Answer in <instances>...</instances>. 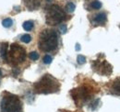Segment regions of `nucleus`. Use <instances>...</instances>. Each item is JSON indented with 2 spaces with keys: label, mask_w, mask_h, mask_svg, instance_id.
I'll use <instances>...</instances> for the list:
<instances>
[{
  "label": "nucleus",
  "mask_w": 120,
  "mask_h": 112,
  "mask_svg": "<svg viewBox=\"0 0 120 112\" xmlns=\"http://www.w3.org/2000/svg\"><path fill=\"white\" fill-rule=\"evenodd\" d=\"M34 92L37 94H52L58 92L60 89V83L51 74H46L33 84Z\"/></svg>",
  "instance_id": "nucleus-1"
},
{
  "label": "nucleus",
  "mask_w": 120,
  "mask_h": 112,
  "mask_svg": "<svg viewBox=\"0 0 120 112\" xmlns=\"http://www.w3.org/2000/svg\"><path fill=\"white\" fill-rule=\"evenodd\" d=\"M43 61H44V63H45V64H49V63H52L53 58L50 55H45V57H44V59H43Z\"/></svg>",
  "instance_id": "nucleus-19"
},
{
  "label": "nucleus",
  "mask_w": 120,
  "mask_h": 112,
  "mask_svg": "<svg viewBox=\"0 0 120 112\" xmlns=\"http://www.w3.org/2000/svg\"><path fill=\"white\" fill-rule=\"evenodd\" d=\"M45 18H46V23L48 25L54 26L62 23L67 18V15L59 6L51 5L46 7Z\"/></svg>",
  "instance_id": "nucleus-4"
},
{
  "label": "nucleus",
  "mask_w": 120,
  "mask_h": 112,
  "mask_svg": "<svg viewBox=\"0 0 120 112\" xmlns=\"http://www.w3.org/2000/svg\"><path fill=\"white\" fill-rule=\"evenodd\" d=\"M20 41L22 42H24V43H29L31 41V37H30V35H29V34H24V35L21 36Z\"/></svg>",
  "instance_id": "nucleus-16"
},
{
  "label": "nucleus",
  "mask_w": 120,
  "mask_h": 112,
  "mask_svg": "<svg viewBox=\"0 0 120 112\" xmlns=\"http://www.w3.org/2000/svg\"><path fill=\"white\" fill-rule=\"evenodd\" d=\"M0 111L1 112H21L22 103L19 98L16 95L5 92L2 95L0 101Z\"/></svg>",
  "instance_id": "nucleus-3"
},
{
  "label": "nucleus",
  "mask_w": 120,
  "mask_h": 112,
  "mask_svg": "<svg viewBox=\"0 0 120 112\" xmlns=\"http://www.w3.org/2000/svg\"><path fill=\"white\" fill-rule=\"evenodd\" d=\"M24 4L30 10H33L39 7L40 0H24Z\"/></svg>",
  "instance_id": "nucleus-9"
},
{
  "label": "nucleus",
  "mask_w": 120,
  "mask_h": 112,
  "mask_svg": "<svg viewBox=\"0 0 120 112\" xmlns=\"http://www.w3.org/2000/svg\"><path fill=\"white\" fill-rule=\"evenodd\" d=\"M47 1H52V0H47Z\"/></svg>",
  "instance_id": "nucleus-23"
},
{
  "label": "nucleus",
  "mask_w": 120,
  "mask_h": 112,
  "mask_svg": "<svg viewBox=\"0 0 120 112\" xmlns=\"http://www.w3.org/2000/svg\"><path fill=\"white\" fill-rule=\"evenodd\" d=\"M90 7H91V8H93V9H100V8L102 7V3H101L99 0H94L93 2H91Z\"/></svg>",
  "instance_id": "nucleus-13"
},
{
  "label": "nucleus",
  "mask_w": 120,
  "mask_h": 112,
  "mask_svg": "<svg viewBox=\"0 0 120 112\" xmlns=\"http://www.w3.org/2000/svg\"><path fill=\"white\" fill-rule=\"evenodd\" d=\"M26 59V51L23 47L19 45L18 43H13L10 45V49L8 52L7 61H9V63L13 65H17L19 63H21Z\"/></svg>",
  "instance_id": "nucleus-5"
},
{
  "label": "nucleus",
  "mask_w": 120,
  "mask_h": 112,
  "mask_svg": "<svg viewBox=\"0 0 120 112\" xmlns=\"http://www.w3.org/2000/svg\"><path fill=\"white\" fill-rule=\"evenodd\" d=\"M13 24V21L11 18H5L3 21H2V25L5 27V28H9L11 27Z\"/></svg>",
  "instance_id": "nucleus-14"
},
{
  "label": "nucleus",
  "mask_w": 120,
  "mask_h": 112,
  "mask_svg": "<svg viewBox=\"0 0 120 112\" xmlns=\"http://www.w3.org/2000/svg\"><path fill=\"white\" fill-rule=\"evenodd\" d=\"M80 50V45L79 44H76V51H79Z\"/></svg>",
  "instance_id": "nucleus-21"
},
{
  "label": "nucleus",
  "mask_w": 120,
  "mask_h": 112,
  "mask_svg": "<svg viewBox=\"0 0 120 112\" xmlns=\"http://www.w3.org/2000/svg\"><path fill=\"white\" fill-rule=\"evenodd\" d=\"M39 49L49 52L55 51L58 46V34L55 29H44L39 35Z\"/></svg>",
  "instance_id": "nucleus-2"
},
{
  "label": "nucleus",
  "mask_w": 120,
  "mask_h": 112,
  "mask_svg": "<svg viewBox=\"0 0 120 112\" xmlns=\"http://www.w3.org/2000/svg\"><path fill=\"white\" fill-rule=\"evenodd\" d=\"M76 8V6L74 3H72V2H68V4H67V6H66V9H67V11L68 12H73L74 10H75Z\"/></svg>",
  "instance_id": "nucleus-15"
},
{
  "label": "nucleus",
  "mask_w": 120,
  "mask_h": 112,
  "mask_svg": "<svg viewBox=\"0 0 120 112\" xmlns=\"http://www.w3.org/2000/svg\"><path fill=\"white\" fill-rule=\"evenodd\" d=\"M2 75V72H1V70H0V76Z\"/></svg>",
  "instance_id": "nucleus-22"
},
{
  "label": "nucleus",
  "mask_w": 120,
  "mask_h": 112,
  "mask_svg": "<svg viewBox=\"0 0 120 112\" xmlns=\"http://www.w3.org/2000/svg\"><path fill=\"white\" fill-rule=\"evenodd\" d=\"M33 26H34V24H33V22H32V21H30V20L25 21V22L23 23V25H22L23 28H24L25 30H27V31L31 30V29L33 28Z\"/></svg>",
  "instance_id": "nucleus-12"
},
{
  "label": "nucleus",
  "mask_w": 120,
  "mask_h": 112,
  "mask_svg": "<svg viewBox=\"0 0 120 112\" xmlns=\"http://www.w3.org/2000/svg\"><path fill=\"white\" fill-rule=\"evenodd\" d=\"M8 42H3L1 43L0 45V54H1V57L7 61V56H8Z\"/></svg>",
  "instance_id": "nucleus-10"
},
{
  "label": "nucleus",
  "mask_w": 120,
  "mask_h": 112,
  "mask_svg": "<svg viewBox=\"0 0 120 112\" xmlns=\"http://www.w3.org/2000/svg\"><path fill=\"white\" fill-rule=\"evenodd\" d=\"M91 67H92V70L100 75L108 76L113 72L112 65L106 60H102V59L94 60L91 63Z\"/></svg>",
  "instance_id": "nucleus-6"
},
{
  "label": "nucleus",
  "mask_w": 120,
  "mask_h": 112,
  "mask_svg": "<svg viewBox=\"0 0 120 112\" xmlns=\"http://www.w3.org/2000/svg\"><path fill=\"white\" fill-rule=\"evenodd\" d=\"M71 96L77 106H82L87 102V100L90 99V91L87 87L81 86V87L73 89L71 91Z\"/></svg>",
  "instance_id": "nucleus-7"
},
{
  "label": "nucleus",
  "mask_w": 120,
  "mask_h": 112,
  "mask_svg": "<svg viewBox=\"0 0 120 112\" xmlns=\"http://www.w3.org/2000/svg\"><path fill=\"white\" fill-rule=\"evenodd\" d=\"M112 89L114 90L115 93L120 95V77L116 78L114 83H113V85H112Z\"/></svg>",
  "instance_id": "nucleus-11"
},
{
  "label": "nucleus",
  "mask_w": 120,
  "mask_h": 112,
  "mask_svg": "<svg viewBox=\"0 0 120 112\" xmlns=\"http://www.w3.org/2000/svg\"><path fill=\"white\" fill-rule=\"evenodd\" d=\"M106 21H107V16L105 13H99L93 16L92 18L93 25H105Z\"/></svg>",
  "instance_id": "nucleus-8"
},
{
  "label": "nucleus",
  "mask_w": 120,
  "mask_h": 112,
  "mask_svg": "<svg viewBox=\"0 0 120 112\" xmlns=\"http://www.w3.org/2000/svg\"><path fill=\"white\" fill-rule=\"evenodd\" d=\"M77 61H78V63L79 64H83L86 62V58H85V56L83 55H78Z\"/></svg>",
  "instance_id": "nucleus-18"
},
{
  "label": "nucleus",
  "mask_w": 120,
  "mask_h": 112,
  "mask_svg": "<svg viewBox=\"0 0 120 112\" xmlns=\"http://www.w3.org/2000/svg\"><path fill=\"white\" fill-rule=\"evenodd\" d=\"M29 57H30V59H31L32 61H36V60L39 59V54L36 52H30V54H29Z\"/></svg>",
  "instance_id": "nucleus-17"
},
{
  "label": "nucleus",
  "mask_w": 120,
  "mask_h": 112,
  "mask_svg": "<svg viewBox=\"0 0 120 112\" xmlns=\"http://www.w3.org/2000/svg\"><path fill=\"white\" fill-rule=\"evenodd\" d=\"M59 30L62 34H65V33L67 32V30H68L67 25H66V24H61V25L59 26Z\"/></svg>",
  "instance_id": "nucleus-20"
}]
</instances>
